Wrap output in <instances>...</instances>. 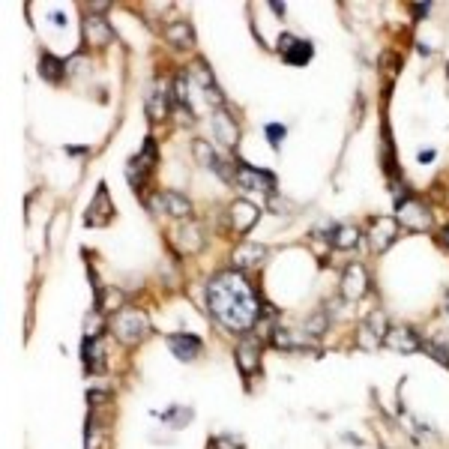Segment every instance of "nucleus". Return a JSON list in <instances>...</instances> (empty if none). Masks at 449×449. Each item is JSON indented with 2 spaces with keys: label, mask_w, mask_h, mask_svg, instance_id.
Returning <instances> with one entry per match:
<instances>
[{
  "label": "nucleus",
  "mask_w": 449,
  "mask_h": 449,
  "mask_svg": "<svg viewBox=\"0 0 449 449\" xmlns=\"http://www.w3.org/2000/svg\"><path fill=\"white\" fill-rule=\"evenodd\" d=\"M207 306L216 314V321L224 323L234 333H246L255 327L261 318V306H257L255 290L249 288L243 273H219L207 285Z\"/></svg>",
  "instance_id": "obj_1"
},
{
  "label": "nucleus",
  "mask_w": 449,
  "mask_h": 449,
  "mask_svg": "<svg viewBox=\"0 0 449 449\" xmlns=\"http://www.w3.org/2000/svg\"><path fill=\"white\" fill-rule=\"evenodd\" d=\"M111 330L123 344H138L150 333V321L141 309H120L111 321Z\"/></svg>",
  "instance_id": "obj_2"
},
{
  "label": "nucleus",
  "mask_w": 449,
  "mask_h": 449,
  "mask_svg": "<svg viewBox=\"0 0 449 449\" xmlns=\"http://www.w3.org/2000/svg\"><path fill=\"white\" fill-rule=\"evenodd\" d=\"M234 180H237V186H243V189H261V192H273V186H276V177H273V174L257 171V168L246 165V162L237 165Z\"/></svg>",
  "instance_id": "obj_3"
},
{
  "label": "nucleus",
  "mask_w": 449,
  "mask_h": 449,
  "mask_svg": "<svg viewBox=\"0 0 449 449\" xmlns=\"http://www.w3.org/2000/svg\"><path fill=\"white\" fill-rule=\"evenodd\" d=\"M368 290V276H366V267L363 264H351L344 267L342 273V297L344 300H359Z\"/></svg>",
  "instance_id": "obj_4"
},
{
  "label": "nucleus",
  "mask_w": 449,
  "mask_h": 449,
  "mask_svg": "<svg viewBox=\"0 0 449 449\" xmlns=\"http://www.w3.org/2000/svg\"><path fill=\"white\" fill-rule=\"evenodd\" d=\"M398 237V222L389 219V216H380L372 222V234H368V240H372V249L375 252H387L392 243Z\"/></svg>",
  "instance_id": "obj_5"
},
{
  "label": "nucleus",
  "mask_w": 449,
  "mask_h": 449,
  "mask_svg": "<svg viewBox=\"0 0 449 449\" xmlns=\"http://www.w3.org/2000/svg\"><path fill=\"white\" fill-rule=\"evenodd\" d=\"M398 222H401V228H408V231H425L431 224V216L422 204H417V201H401Z\"/></svg>",
  "instance_id": "obj_6"
},
{
  "label": "nucleus",
  "mask_w": 449,
  "mask_h": 449,
  "mask_svg": "<svg viewBox=\"0 0 449 449\" xmlns=\"http://www.w3.org/2000/svg\"><path fill=\"white\" fill-rule=\"evenodd\" d=\"M111 216H114V204H111V198H108V186L102 183L96 189V198H93V204H90V210H87V224L102 228V224L111 222Z\"/></svg>",
  "instance_id": "obj_7"
},
{
  "label": "nucleus",
  "mask_w": 449,
  "mask_h": 449,
  "mask_svg": "<svg viewBox=\"0 0 449 449\" xmlns=\"http://www.w3.org/2000/svg\"><path fill=\"white\" fill-rule=\"evenodd\" d=\"M279 51H282V58L290 63V66H306L311 60V42H302V39H294V36H282L279 39Z\"/></svg>",
  "instance_id": "obj_8"
},
{
  "label": "nucleus",
  "mask_w": 449,
  "mask_h": 449,
  "mask_svg": "<svg viewBox=\"0 0 449 449\" xmlns=\"http://www.w3.org/2000/svg\"><path fill=\"white\" fill-rule=\"evenodd\" d=\"M384 344H387V347H392V351H398V354H417L420 347H422L420 335L413 333V330H408V327H396V330H389V333L384 335Z\"/></svg>",
  "instance_id": "obj_9"
},
{
  "label": "nucleus",
  "mask_w": 449,
  "mask_h": 449,
  "mask_svg": "<svg viewBox=\"0 0 449 449\" xmlns=\"http://www.w3.org/2000/svg\"><path fill=\"white\" fill-rule=\"evenodd\" d=\"M257 216H261V210H257L255 204H249V201H234L231 204V228L237 234L252 231V224L257 222Z\"/></svg>",
  "instance_id": "obj_10"
},
{
  "label": "nucleus",
  "mask_w": 449,
  "mask_h": 449,
  "mask_svg": "<svg viewBox=\"0 0 449 449\" xmlns=\"http://www.w3.org/2000/svg\"><path fill=\"white\" fill-rule=\"evenodd\" d=\"M168 347H171V354L177 359H195L204 344L192 333H174V335H168Z\"/></svg>",
  "instance_id": "obj_11"
},
{
  "label": "nucleus",
  "mask_w": 449,
  "mask_h": 449,
  "mask_svg": "<svg viewBox=\"0 0 449 449\" xmlns=\"http://www.w3.org/2000/svg\"><path fill=\"white\" fill-rule=\"evenodd\" d=\"M174 240H177V246H180V249H183L186 255H195V252L204 249V234H201V228H198L195 222L180 224V228L174 231Z\"/></svg>",
  "instance_id": "obj_12"
},
{
  "label": "nucleus",
  "mask_w": 449,
  "mask_h": 449,
  "mask_svg": "<svg viewBox=\"0 0 449 449\" xmlns=\"http://www.w3.org/2000/svg\"><path fill=\"white\" fill-rule=\"evenodd\" d=\"M267 257V249L257 243H243L237 252H234V267L237 269H249V267H261Z\"/></svg>",
  "instance_id": "obj_13"
},
{
  "label": "nucleus",
  "mask_w": 449,
  "mask_h": 449,
  "mask_svg": "<svg viewBox=\"0 0 449 449\" xmlns=\"http://www.w3.org/2000/svg\"><path fill=\"white\" fill-rule=\"evenodd\" d=\"M192 150H195V156H198V162H201V165H207V168H213V171H216L219 177H224V180H234V174H231L228 168L222 165V159H219V156H216V150H213V147H210V144H207L204 138H198Z\"/></svg>",
  "instance_id": "obj_14"
},
{
  "label": "nucleus",
  "mask_w": 449,
  "mask_h": 449,
  "mask_svg": "<svg viewBox=\"0 0 449 449\" xmlns=\"http://www.w3.org/2000/svg\"><path fill=\"white\" fill-rule=\"evenodd\" d=\"M153 207H162L165 213H171V216H189L192 213V204H189V198H183L180 192H162L153 198Z\"/></svg>",
  "instance_id": "obj_15"
},
{
  "label": "nucleus",
  "mask_w": 449,
  "mask_h": 449,
  "mask_svg": "<svg viewBox=\"0 0 449 449\" xmlns=\"http://www.w3.org/2000/svg\"><path fill=\"white\" fill-rule=\"evenodd\" d=\"M257 359H261V342H257V339H246L240 344V351H237V366H240V372L246 377H249L257 368Z\"/></svg>",
  "instance_id": "obj_16"
},
{
  "label": "nucleus",
  "mask_w": 449,
  "mask_h": 449,
  "mask_svg": "<svg viewBox=\"0 0 449 449\" xmlns=\"http://www.w3.org/2000/svg\"><path fill=\"white\" fill-rule=\"evenodd\" d=\"M84 36L93 42V45H108V42H111L108 21L99 18V15H87V18H84Z\"/></svg>",
  "instance_id": "obj_17"
},
{
  "label": "nucleus",
  "mask_w": 449,
  "mask_h": 449,
  "mask_svg": "<svg viewBox=\"0 0 449 449\" xmlns=\"http://www.w3.org/2000/svg\"><path fill=\"white\" fill-rule=\"evenodd\" d=\"M213 126H216V135L224 144H231V147L237 144V123H234V117L224 108H219L216 114H213Z\"/></svg>",
  "instance_id": "obj_18"
},
{
  "label": "nucleus",
  "mask_w": 449,
  "mask_h": 449,
  "mask_svg": "<svg viewBox=\"0 0 449 449\" xmlns=\"http://www.w3.org/2000/svg\"><path fill=\"white\" fill-rule=\"evenodd\" d=\"M147 114H150V120H165L168 117V90L162 84H153V90H150Z\"/></svg>",
  "instance_id": "obj_19"
},
{
  "label": "nucleus",
  "mask_w": 449,
  "mask_h": 449,
  "mask_svg": "<svg viewBox=\"0 0 449 449\" xmlns=\"http://www.w3.org/2000/svg\"><path fill=\"white\" fill-rule=\"evenodd\" d=\"M84 368L87 372H102L105 366V354H102V342L99 339H84Z\"/></svg>",
  "instance_id": "obj_20"
},
{
  "label": "nucleus",
  "mask_w": 449,
  "mask_h": 449,
  "mask_svg": "<svg viewBox=\"0 0 449 449\" xmlns=\"http://www.w3.org/2000/svg\"><path fill=\"white\" fill-rule=\"evenodd\" d=\"M63 72H66V63H63L60 58H54V54H42V60H39V75L45 78V81L60 84Z\"/></svg>",
  "instance_id": "obj_21"
},
{
  "label": "nucleus",
  "mask_w": 449,
  "mask_h": 449,
  "mask_svg": "<svg viewBox=\"0 0 449 449\" xmlns=\"http://www.w3.org/2000/svg\"><path fill=\"white\" fill-rule=\"evenodd\" d=\"M165 39L174 42V45H192L195 36H192V27L186 25V21H174V25L165 27Z\"/></svg>",
  "instance_id": "obj_22"
},
{
  "label": "nucleus",
  "mask_w": 449,
  "mask_h": 449,
  "mask_svg": "<svg viewBox=\"0 0 449 449\" xmlns=\"http://www.w3.org/2000/svg\"><path fill=\"white\" fill-rule=\"evenodd\" d=\"M330 243L335 246V249H354V246L359 243V234H356V228H335L333 234H330Z\"/></svg>",
  "instance_id": "obj_23"
},
{
  "label": "nucleus",
  "mask_w": 449,
  "mask_h": 449,
  "mask_svg": "<svg viewBox=\"0 0 449 449\" xmlns=\"http://www.w3.org/2000/svg\"><path fill=\"white\" fill-rule=\"evenodd\" d=\"M120 302H123V294L120 290H99L96 294V306L102 309V311H114V309H120Z\"/></svg>",
  "instance_id": "obj_24"
},
{
  "label": "nucleus",
  "mask_w": 449,
  "mask_h": 449,
  "mask_svg": "<svg viewBox=\"0 0 449 449\" xmlns=\"http://www.w3.org/2000/svg\"><path fill=\"white\" fill-rule=\"evenodd\" d=\"M189 417H192V410H186V408H174V410L162 413V420L165 422H174V429H183V425L189 422Z\"/></svg>",
  "instance_id": "obj_25"
},
{
  "label": "nucleus",
  "mask_w": 449,
  "mask_h": 449,
  "mask_svg": "<svg viewBox=\"0 0 449 449\" xmlns=\"http://www.w3.org/2000/svg\"><path fill=\"white\" fill-rule=\"evenodd\" d=\"M267 138H269V144L279 150L282 147V138H285V126H279V123H269L267 126Z\"/></svg>",
  "instance_id": "obj_26"
},
{
  "label": "nucleus",
  "mask_w": 449,
  "mask_h": 449,
  "mask_svg": "<svg viewBox=\"0 0 449 449\" xmlns=\"http://www.w3.org/2000/svg\"><path fill=\"white\" fill-rule=\"evenodd\" d=\"M216 446H219V449H240V443H237V441H231V437H219Z\"/></svg>",
  "instance_id": "obj_27"
},
{
  "label": "nucleus",
  "mask_w": 449,
  "mask_h": 449,
  "mask_svg": "<svg viewBox=\"0 0 449 449\" xmlns=\"http://www.w3.org/2000/svg\"><path fill=\"white\" fill-rule=\"evenodd\" d=\"M431 159H434V150H425V153H420V162H422V165H429Z\"/></svg>",
  "instance_id": "obj_28"
},
{
  "label": "nucleus",
  "mask_w": 449,
  "mask_h": 449,
  "mask_svg": "<svg viewBox=\"0 0 449 449\" xmlns=\"http://www.w3.org/2000/svg\"><path fill=\"white\" fill-rule=\"evenodd\" d=\"M413 13H417V15H425V13H429V4H425V6L417 4V6H413Z\"/></svg>",
  "instance_id": "obj_29"
},
{
  "label": "nucleus",
  "mask_w": 449,
  "mask_h": 449,
  "mask_svg": "<svg viewBox=\"0 0 449 449\" xmlns=\"http://www.w3.org/2000/svg\"><path fill=\"white\" fill-rule=\"evenodd\" d=\"M51 18H54V25H58V27H63V25H66V18H63V15H60V13H54V15H51Z\"/></svg>",
  "instance_id": "obj_30"
},
{
  "label": "nucleus",
  "mask_w": 449,
  "mask_h": 449,
  "mask_svg": "<svg viewBox=\"0 0 449 449\" xmlns=\"http://www.w3.org/2000/svg\"><path fill=\"white\" fill-rule=\"evenodd\" d=\"M443 243L449 246V228H443Z\"/></svg>",
  "instance_id": "obj_31"
},
{
  "label": "nucleus",
  "mask_w": 449,
  "mask_h": 449,
  "mask_svg": "<svg viewBox=\"0 0 449 449\" xmlns=\"http://www.w3.org/2000/svg\"><path fill=\"white\" fill-rule=\"evenodd\" d=\"M446 314H449V300H446Z\"/></svg>",
  "instance_id": "obj_32"
},
{
  "label": "nucleus",
  "mask_w": 449,
  "mask_h": 449,
  "mask_svg": "<svg viewBox=\"0 0 449 449\" xmlns=\"http://www.w3.org/2000/svg\"><path fill=\"white\" fill-rule=\"evenodd\" d=\"M446 72H449V66H446Z\"/></svg>",
  "instance_id": "obj_33"
}]
</instances>
